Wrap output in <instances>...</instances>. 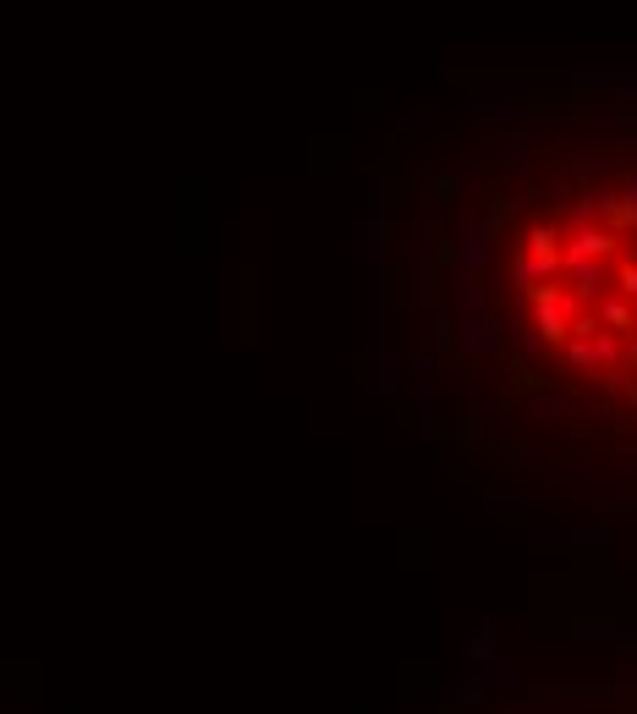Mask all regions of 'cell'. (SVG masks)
<instances>
[{
  "instance_id": "obj_1",
  "label": "cell",
  "mask_w": 637,
  "mask_h": 714,
  "mask_svg": "<svg viewBox=\"0 0 637 714\" xmlns=\"http://www.w3.org/2000/svg\"><path fill=\"white\" fill-rule=\"evenodd\" d=\"M610 253H616V231L588 226V231H572V237L561 242V270H572V265H594V259H610Z\"/></svg>"
},
{
  "instance_id": "obj_2",
  "label": "cell",
  "mask_w": 637,
  "mask_h": 714,
  "mask_svg": "<svg viewBox=\"0 0 637 714\" xmlns=\"http://www.w3.org/2000/svg\"><path fill=\"white\" fill-rule=\"evenodd\" d=\"M594 313H599V330H610V335H637V308L633 302H622V297H599V302H594Z\"/></svg>"
},
{
  "instance_id": "obj_3",
  "label": "cell",
  "mask_w": 637,
  "mask_h": 714,
  "mask_svg": "<svg viewBox=\"0 0 637 714\" xmlns=\"http://www.w3.org/2000/svg\"><path fill=\"white\" fill-rule=\"evenodd\" d=\"M522 253L539 259V265H550V270H561V231L555 226H533L528 242H522Z\"/></svg>"
},
{
  "instance_id": "obj_4",
  "label": "cell",
  "mask_w": 637,
  "mask_h": 714,
  "mask_svg": "<svg viewBox=\"0 0 637 714\" xmlns=\"http://www.w3.org/2000/svg\"><path fill=\"white\" fill-rule=\"evenodd\" d=\"M616 204H622V226H637V170H627V176H622Z\"/></svg>"
},
{
  "instance_id": "obj_5",
  "label": "cell",
  "mask_w": 637,
  "mask_h": 714,
  "mask_svg": "<svg viewBox=\"0 0 637 714\" xmlns=\"http://www.w3.org/2000/svg\"><path fill=\"white\" fill-rule=\"evenodd\" d=\"M616 297L637 308V259H622V265H616Z\"/></svg>"
},
{
  "instance_id": "obj_6",
  "label": "cell",
  "mask_w": 637,
  "mask_h": 714,
  "mask_svg": "<svg viewBox=\"0 0 637 714\" xmlns=\"http://www.w3.org/2000/svg\"><path fill=\"white\" fill-rule=\"evenodd\" d=\"M566 363H572V369H599V363H594V341L566 335Z\"/></svg>"
},
{
  "instance_id": "obj_7",
  "label": "cell",
  "mask_w": 637,
  "mask_h": 714,
  "mask_svg": "<svg viewBox=\"0 0 637 714\" xmlns=\"http://www.w3.org/2000/svg\"><path fill=\"white\" fill-rule=\"evenodd\" d=\"M605 391H610V396L627 391V369H605Z\"/></svg>"
},
{
  "instance_id": "obj_8",
  "label": "cell",
  "mask_w": 637,
  "mask_h": 714,
  "mask_svg": "<svg viewBox=\"0 0 637 714\" xmlns=\"http://www.w3.org/2000/svg\"><path fill=\"white\" fill-rule=\"evenodd\" d=\"M622 369H637V335L622 341Z\"/></svg>"
}]
</instances>
